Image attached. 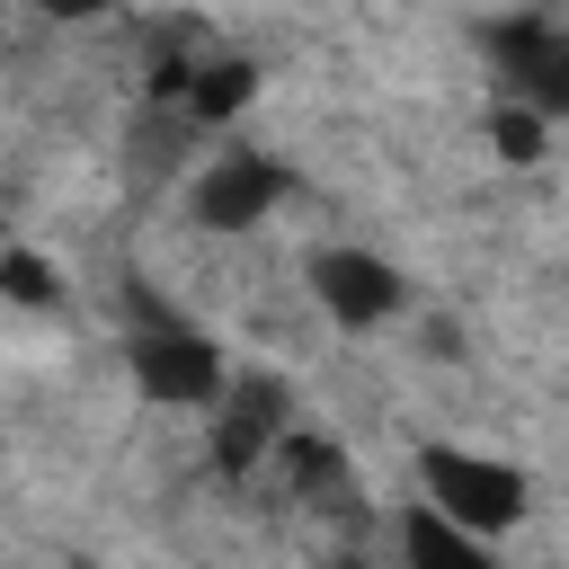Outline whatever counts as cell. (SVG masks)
Returning <instances> with one entry per match:
<instances>
[{"mask_svg":"<svg viewBox=\"0 0 569 569\" xmlns=\"http://www.w3.org/2000/svg\"><path fill=\"white\" fill-rule=\"evenodd\" d=\"M498 71L516 80L525 107L569 116V36L560 27H498Z\"/></svg>","mask_w":569,"mask_h":569,"instance_id":"8992f818","label":"cell"},{"mask_svg":"<svg viewBox=\"0 0 569 569\" xmlns=\"http://www.w3.org/2000/svg\"><path fill=\"white\" fill-rule=\"evenodd\" d=\"M178 89H187V116H196V124H222V116H240V107H249L258 71L222 53V62H187V80H178Z\"/></svg>","mask_w":569,"mask_h":569,"instance_id":"52a82bcc","label":"cell"},{"mask_svg":"<svg viewBox=\"0 0 569 569\" xmlns=\"http://www.w3.org/2000/svg\"><path fill=\"white\" fill-rule=\"evenodd\" d=\"M311 293H320V311L347 320V329H373V320H391V311L409 302L400 267H382L373 249H329V258H311Z\"/></svg>","mask_w":569,"mask_h":569,"instance_id":"277c9868","label":"cell"},{"mask_svg":"<svg viewBox=\"0 0 569 569\" xmlns=\"http://www.w3.org/2000/svg\"><path fill=\"white\" fill-rule=\"evenodd\" d=\"M36 9H44V18H98L107 0H36Z\"/></svg>","mask_w":569,"mask_h":569,"instance_id":"8fae6325","label":"cell"},{"mask_svg":"<svg viewBox=\"0 0 569 569\" xmlns=\"http://www.w3.org/2000/svg\"><path fill=\"white\" fill-rule=\"evenodd\" d=\"M276 196H284V169L258 160V151H222V160L196 178V213H204L213 231H249Z\"/></svg>","mask_w":569,"mask_h":569,"instance_id":"5b68a950","label":"cell"},{"mask_svg":"<svg viewBox=\"0 0 569 569\" xmlns=\"http://www.w3.org/2000/svg\"><path fill=\"white\" fill-rule=\"evenodd\" d=\"M133 382H142V400H160V409H213V391H222L231 373H222L213 338L151 320V329L133 338Z\"/></svg>","mask_w":569,"mask_h":569,"instance_id":"7a4b0ae2","label":"cell"},{"mask_svg":"<svg viewBox=\"0 0 569 569\" xmlns=\"http://www.w3.org/2000/svg\"><path fill=\"white\" fill-rule=\"evenodd\" d=\"M489 142H498V160H542V107H498Z\"/></svg>","mask_w":569,"mask_h":569,"instance_id":"9c48e42d","label":"cell"},{"mask_svg":"<svg viewBox=\"0 0 569 569\" xmlns=\"http://www.w3.org/2000/svg\"><path fill=\"white\" fill-rule=\"evenodd\" d=\"M0 293H9V302H27V311H36V302H53V267H44V258H27V249H0Z\"/></svg>","mask_w":569,"mask_h":569,"instance_id":"30bf717a","label":"cell"},{"mask_svg":"<svg viewBox=\"0 0 569 569\" xmlns=\"http://www.w3.org/2000/svg\"><path fill=\"white\" fill-rule=\"evenodd\" d=\"M276 436H284V382L249 373V382H222V391H213V462H222L231 480L258 471V462L276 453Z\"/></svg>","mask_w":569,"mask_h":569,"instance_id":"3957f363","label":"cell"},{"mask_svg":"<svg viewBox=\"0 0 569 569\" xmlns=\"http://www.w3.org/2000/svg\"><path fill=\"white\" fill-rule=\"evenodd\" d=\"M427 507H445L453 525H471L480 542L489 533H507L516 516H525V471L516 462H498V453H462V445H427Z\"/></svg>","mask_w":569,"mask_h":569,"instance_id":"6da1fadb","label":"cell"},{"mask_svg":"<svg viewBox=\"0 0 569 569\" xmlns=\"http://www.w3.org/2000/svg\"><path fill=\"white\" fill-rule=\"evenodd\" d=\"M400 551H409V560H453V569H471V560H480V533L453 525L445 507H418V516L400 525Z\"/></svg>","mask_w":569,"mask_h":569,"instance_id":"ba28073f","label":"cell"}]
</instances>
